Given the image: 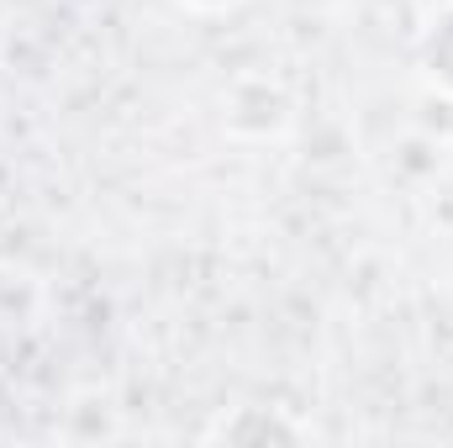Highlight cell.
Segmentation results:
<instances>
[{
  "label": "cell",
  "mask_w": 453,
  "mask_h": 448,
  "mask_svg": "<svg viewBox=\"0 0 453 448\" xmlns=\"http://www.w3.org/2000/svg\"><path fill=\"white\" fill-rule=\"evenodd\" d=\"M190 11H201V16H217V11H232L237 0H185Z\"/></svg>",
  "instance_id": "obj_4"
},
{
  "label": "cell",
  "mask_w": 453,
  "mask_h": 448,
  "mask_svg": "<svg viewBox=\"0 0 453 448\" xmlns=\"http://www.w3.org/2000/svg\"><path fill=\"white\" fill-rule=\"evenodd\" d=\"M296 121V90L280 74H237L222 90V127L237 143H274Z\"/></svg>",
  "instance_id": "obj_1"
},
{
  "label": "cell",
  "mask_w": 453,
  "mask_h": 448,
  "mask_svg": "<svg viewBox=\"0 0 453 448\" xmlns=\"http://www.w3.org/2000/svg\"><path fill=\"white\" fill-rule=\"evenodd\" d=\"M206 438L211 444H301L311 438V428L285 417L280 406H232L226 417L206 428Z\"/></svg>",
  "instance_id": "obj_2"
},
{
  "label": "cell",
  "mask_w": 453,
  "mask_h": 448,
  "mask_svg": "<svg viewBox=\"0 0 453 448\" xmlns=\"http://www.w3.org/2000/svg\"><path fill=\"white\" fill-rule=\"evenodd\" d=\"M417 64H422V80L453 101V0H443L427 16V27L417 37Z\"/></svg>",
  "instance_id": "obj_3"
}]
</instances>
